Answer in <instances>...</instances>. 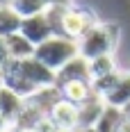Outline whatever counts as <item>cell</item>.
<instances>
[{
	"instance_id": "obj_15",
	"label": "cell",
	"mask_w": 130,
	"mask_h": 132,
	"mask_svg": "<svg viewBox=\"0 0 130 132\" xmlns=\"http://www.w3.org/2000/svg\"><path fill=\"white\" fill-rule=\"evenodd\" d=\"M119 71L117 62H114V55H103V57H96V59H89V75H91V82L94 80H101V78H107L110 73Z\"/></svg>"
},
{
	"instance_id": "obj_22",
	"label": "cell",
	"mask_w": 130,
	"mask_h": 132,
	"mask_svg": "<svg viewBox=\"0 0 130 132\" xmlns=\"http://www.w3.org/2000/svg\"><path fill=\"white\" fill-rule=\"evenodd\" d=\"M52 132H62V130H52Z\"/></svg>"
},
{
	"instance_id": "obj_12",
	"label": "cell",
	"mask_w": 130,
	"mask_h": 132,
	"mask_svg": "<svg viewBox=\"0 0 130 132\" xmlns=\"http://www.w3.org/2000/svg\"><path fill=\"white\" fill-rule=\"evenodd\" d=\"M78 109H80V128H94L96 121L101 119L103 109H105V100L98 93H94L89 100L85 105H80Z\"/></svg>"
},
{
	"instance_id": "obj_3",
	"label": "cell",
	"mask_w": 130,
	"mask_h": 132,
	"mask_svg": "<svg viewBox=\"0 0 130 132\" xmlns=\"http://www.w3.org/2000/svg\"><path fill=\"white\" fill-rule=\"evenodd\" d=\"M96 23H98V18H96V14L91 12V9L71 5V7L62 9V14H59L57 34H62V37H66V39H71V41L78 43Z\"/></svg>"
},
{
	"instance_id": "obj_11",
	"label": "cell",
	"mask_w": 130,
	"mask_h": 132,
	"mask_svg": "<svg viewBox=\"0 0 130 132\" xmlns=\"http://www.w3.org/2000/svg\"><path fill=\"white\" fill-rule=\"evenodd\" d=\"M5 46H7L9 59H14V62H23V59L34 57V46H32V43H30L21 32L9 34V37L5 39Z\"/></svg>"
},
{
	"instance_id": "obj_8",
	"label": "cell",
	"mask_w": 130,
	"mask_h": 132,
	"mask_svg": "<svg viewBox=\"0 0 130 132\" xmlns=\"http://www.w3.org/2000/svg\"><path fill=\"white\" fill-rule=\"evenodd\" d=\"M103 100H105V105L119 107V109H126L130 105V71H121L119 73V80L103 96Z\"/></svg>"
},
{
	"instance_id": "obj_5",
	"label": "cell",
	"mask_w": 130,
	"mask_h": 132,
	"mask_svg": "<svg viewBox=\"0 0 130 132\" xmlns=\"http://www.w3.org/2000/svg\"><path fill=\"white\" fill-rule=\"evenodd\" d=\"M48 121L55 130H62V132H75L80 128V109L78 105L68 103V100H57L55 107L50 109L48 114Z\"/></svg>"
},
{
	"instance_id": "obj_14",
	"label": "cell",
	"mask_w": 130,
	"mask_h": 132,
	"mask_svg": "<svg viewBox=\"0 0 130 132\" xmlns=\"http://www.w3.org/2000/svg\"><path fill=\"white\" fill-rule=\"evenodd\" d=\"M21 16L14 12L9 5H0V37L7 39L9 34H16L21 30Z\"/></svg>"
},
{
	"instance_id": "obj_7",
	"label": "cell",
	"mask_w": 130,
	"mask_h": 132,
	"mask_svg": "<svg viewBox=\"0 0 130 132\" xmlns=\"http://www.w3.org/2000/svg\"><path fill=\"white\" fill-rule=\"evenodd\" d=\"M64 82H91L89 62L78 55V57L71 59L64 68H59V71L55 73V87H57V84H64Z\"/></svg>"
},
{
	"instance_id": "obj_4",
	"label": "cell",
	"mask_w": 130,
	"mask_h": 132,
	"mask_svg": "<svg viewBox=\"0 0 130 132\" xmlns=\"http://www.w3.org/2000/svg\"><path fill=\"white\" fill-rule=\"evenodd\" d=\"M18 32H21L34 48L57 34V32H55V25H52V21L48 18V14H46V12L37 14V16H27V18H23Z\"/></svg>"
},
{
	"instance_id": "obj_2",
	"label": "cell",
	"mask_w": 130,
	"mask_h": 132,
	"mask_svg": "<svg viewBox=\"0 0 130 132\" xmlns=\"http://www.w3.org/2000/svg\"><path fill=\"white\" fill-rule=\"evenodd\" d=\"M78 43L66 39L62 34H55L48 41H43L41 46L34 48V59H39L46 68H50L52 73H57L59 68H64L71 59L78 57Z\"/></svg>"
},
{
	"instance_id": "obj_21",
	"label": "cell",
	"mask_w": 130,
	"mask_h": 132,
	"mask_svg": "<svg viewBox=\"0 0 130 132\" xmlns=\"http://www.w3.org/2000/svg\"><path fill=\"white\" fill-rule=\"evenodd\" d=\"M0 89H2V73H0Z\"/></svg>"
},
{
	"instance_id": "obj_9",
	"label": "cell",
	"mask_w": 130,
	"mask_h": 132,
	"mask_svg": "<svg viewBox=\"0 0 130 132\" xmlns=\"http://www.w3.org/2000/svg\"><path fill=\"white\" fill-rule=\"evenodd\" d=\"M57 91L62 96V100H68L73 105H85L94 96L91 89V82H64V84H57Z\"/></svg>"
},
{
	"instance_id": "obj_1",
	"label": "cell",
	"mask_w": 130,
	"mask_h": 132,
	"mask_svg": "<svg viewBox=\"0 0 130 132\" xmlns=\"http://www.w3.org/2000/svg\"><path fill=\"white\" fill-rule=\"evenodd\" d=\"M121 39V27L117 23H103L98 21L89 32L78 41V53L80 57H85L87 62L103 57V55H114Z\"/></svg>"
},
{
	"instance_id": "obj_20",
	"label": "cell",
	"mask_w": 130,
	"mask_h": 132,
	"mask_svg": "<svg viewBox=\"0 0 130 132\" xmlns=\"http://www.w3.org/2000/svg\"><path fill=\"white\" fill-rule=\"evenodd\" d=\"M75 132H96V128H78Z\"/></svg>"
},
{
	"instance_id": "obj_17",
	"label": "cell",
	"mask_w": 130,
	"mask_h": 132,
	"mask_svg": "<svg viewBox=\"0 0 130 132\" xmlns=\"http://www.w3.org/2000/svg\"><path fill=\"white\" fill-rule=\"evenodd\" d=\"M9 62V53H7V46H5V39L0 37V68Z\"/></svg>"
},
{
	"instance_id": "obj_19",
	"label": "cell",
	"mask_w": 130,
	"mask_h": 132,
	"mask_svg": "<svg viewBox=\"0 0 130 132\" xmlns=\"http://www.w3.org/2000/svg\"><path fill=\"white\" fill-rule=\"evenodd\" d=\"M126 114V112H123ZM119 132H130V114H126L123 116V121H121V128H119Z\"/></svg>"
},
{
	"instance_id": "obj_18",
	"label": "cell",
	"mask_w": 130,
	"mask_h": 132,
	"mask_svg": "<svg viewBox=\"0 0 130 132\" xmlns=\"http://www.w3.org/2000/svg\"><path fill=\"white\" fill-rule=\"evenodd\" d=\"M46 2H48V7H59V9H66L73 5V0H46Z\"/></svg>"
},
{
	"instance_id": "obj_16",
	"label": "cell",
	"mask_w": 130,
	"mask_h": 132,
	"mask_svg": "<svg viewBox=\"0 0 130 132\" xmlns=\"http://www.w3.org/2000/svg\"><path fill=\"white\" fill-rule=\"evenodd\" d=\"M9 7H12L21 18H27V16L43 14L48 9V2H46V0H9Z\"/></svg>"
},
{
	"instance_id": "obj_6",
	"label": "cell",
	"mask_w": 130,
	"mask_h": 132,
	"mask_svg": "<svg viewBox=\"0 0 130 132\" xmlns=\"http://www.w3.org/2000/svg\"><path fill=\"white\" fill-rule=\"evenodd\" d=\"M21 71H23V75L27 78V82L34 87V89H48V87H55V73H52L50 68H46V66L41 64L39 59H34V57H30V59H23L21 62Z\"/></svg>"
},
{
	"instance_id": "obj_13",
	"label": "cell",
	"mask_w": 130,
	"mask_h": 132,
	"mask_svg": "<svg viewBox=\"0 0 130 132\" xmlns=\"http://www.w3.org/2000/svg\"><path fill=\"white\" fill-rule=\"evenodd\" d=\"M123 109H119V107H110L105 105L103 114H101V119L96 121V132H119L121 128V121H123Z\"/></svg>"
},
{
	"instance_id": "obj_10",
	"label": "cell",
	"mask_w": 130,
	"mask_h": 132,
	"mask_svg": "<svg viewBox=\"0 0 130 132\" xmlns=\"http://www.w3.org/2000/svg\"><path fill=\"white\" fill-rule=\"evenodd\" d=\"M23 105H25L23 98H18L16 93H12L9 89H5V87L0 89V119L5 121L9 128L14 125V121L18 119Z\"/></svg>"
}]
</instances>
